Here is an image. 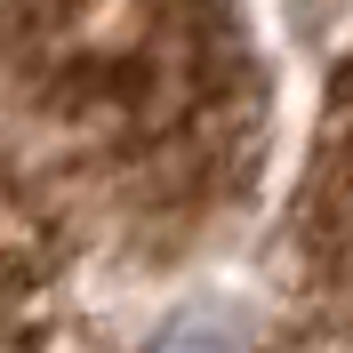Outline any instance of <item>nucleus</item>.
<instances>
[{
    "label": "nucleus",
    "instance_id": "2",
    "mask_svg": "<svg viewBox=\"0 0 353 353\" xmlns=\"http://www.w3.org/2000/svg\"><path fill=\"white\" fill-rule=\"evenodd\" d=\"M273 281L281 305L257 353H353V65L321 97Z\"/></svg>",
    "mask_w": 353,
    "mask_h": 353
},
{
    "label": "nucleus",
    "instance_id": "3",
    "mask_svg": "<svg viewBox=\"0 0 353 353\" xmlns=\"http://www.w3.org/2000/svg\"><path fill=\"white\" fill-rule=\"evenodd\" d=\"M81 225L0 145V353H112L81 297Z\"/></svg>",
    "mask_w": 353,
    "mask_h": 353
},
{
    "label": "nucleus",
    "instance_id": "1",
    "mask_svg": "<svg viewBox=\"0 0 353 353\" xmlns=\"http://www.w3.org/2000/svg\"><path fill=\"white\" fill-rule=\"evenodd\" d=\"M265 72L233 0H0V145L81 241L169 257L257 176Z\"/></svg>",
    "mask_w": 353,
    "mask_h": 353
}]
</instances>
